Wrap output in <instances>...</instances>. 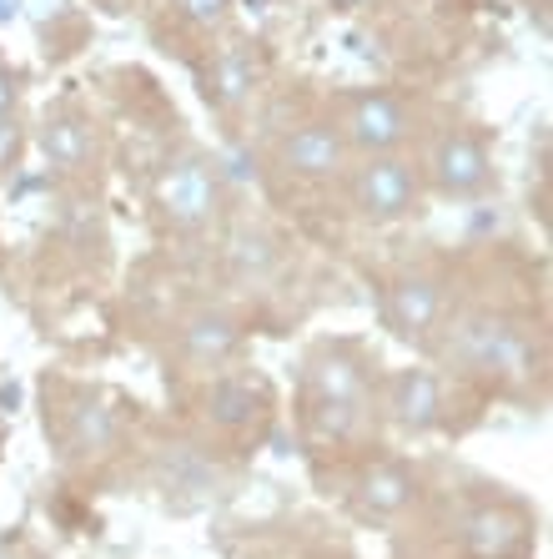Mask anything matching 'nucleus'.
Here are the masks:
<instances>
[{
    "instance_id": "ddd939ff",
    "label": "nucleus",
    "mask_w": 553,
    "mask_h": 559,
    "mask_svg": "<svg viewBox=\"0 0 553 559\" xmlns=\"http://www.w3.org/2000/svg\"><path fill=\"white\" fill-rule=\"evenodd\" d=\"M202 414L212 429L247 433L267 414V393H262V383H252V378H217V383L202 393Z\"/></svg>"
},
{
    "instance_id": "412c9836",
    "label": "nucleus",
    "mask_w": 553,
    "mask_h": 559,
    "mask_svg": "<svg viewBox=\"0 0 553 559\" xmlns=\"http://www.w3.org/2000/svg\"><path fill=\"white\" fill-rule=\"evenodd\" d=\"M15 146H21V131H15L11 117H5L0 121V167H11L15 162Z\"/></svg>"
},
{
    "instance_id": "423d86ee",
    "label": "nucleus",
    "mask_w": 553,
    "mask_h": 559,
    "mask_svg": "<svg viewBox=\"0 0 553 559\" xmlns=\"http://www.w3.org/2000/svg\"><path fill=\"white\" fill-rule=\"evenodd\" d=\"M277 167L292 177V182H337L342 171L352 167V152L342 142L337 121H302L277 142Z\"/></svg>"
},
{
    "instance_id": "2eb2a0df",
    "label": "nucleus",
    "mask_w": 553,
    "mask_h": 559,
    "mask_svg": "<svg viewBox=\"0 0 553 559\" xmlns=\"http://www.w3.org/2000/svg\"><path fill=\"white\" fill-rule=\"evenodd\" d=\"M121 439V424H117V408H106L101 399H91V393H81L76 404L65 408V429H61V443L65 454H106L111 443Z\"/></svg>"
},
{
    "instance_id": "f03ea898",
    "label": "nucleus",
    "mask_w": 553,
    "mask_h": 559,
    "mask_svg": "<svg viewBox=\"0 0 553 559\" xmlns=\"http://www.w3.org/2000/svg\"><path fill=\"white\" fill-rule=\"evenodd\" d=\"M342 177H348V202L362 222H402L418 212V197H423V171L402 152L358 156V167H348Z\"/></svg>"
},
{
    "instance_id": "f3484780",
    "label": "nucleus",
    "mask_w": 553,
    "mask_h": 559,
    "mask_svg": "<svg viewBox=\"0 0 553 559\" xmlns=\"http://www.w3.org/2000/svg\"><path fill=\"white\" fill-rule=\"evenodd\" d=\"M227 258H232V273L242 277V283H262V277L277 267V248H272V237L262 233H242L227 248Z\"/></svg>"
},
{
    "instance_id": "9b49d317",
    "label": "nucleus",
    "mask_w": 553,
    "mask_h": 559,
    "mask_svg": "<svg viewBox=\"0 0 553 559\" xmlns=\"http://www.w3.org/2000/svg\"><path fill=\"white\" fill-rule=\"evenodd\" d=\"M387 414L402 433L423 439V433L443 429L448 418V393H443V378L428 373V368H402V373L387 378Z\"/></svg>"
},
{
    "instance_id": "6ab92c4d",
    "label": "nucleus",
    "mask_w": 553,
    "mask_h": 559,
    "mask_svg": "<svg viewBox=\"0 0 553 559\" xmlns=\"http://www.w3.org/2000/svg\"><path fill=\"white\" fill-rule=\"evenodd\" d=\"M15 102H21V71L0 66V121L15 117Z\"/></svg>"
},
{
    "instance_id": "a211bd4d",
    "label": "nucleus",
    "mask_w": 553,
    "mask_h": 559,
    "mask_svg": "<svg viewBox=\"0 0 553 559\" xmlns=\"http://www.w3.org/2000/svg\"><path fill=\"white\" fill-rule=\"evenodd\" d=\"M232 11H237V0H171V15H177L192 36H221L227 21H232Z\"/></svg>"
},
{
    "instance_id": "6e6552de",
    "label": "nucleus",
    "mask_w": 553,
    "mask_h": 559,
    "mask_svg": "<svg viewBox=\"0 0 553 559\" xmlns=\"http://www.w3.org/2000/svg\"><path fill=\"white\" fill-rule=\"evenodd\" d=\"M443 302H448L443 277L412 267V273L393 277V287H387V298H383V318L402 343L423 348V343H433L437 328H443Z\"/></svg>"
},
{
    "instance_id": "aec40b11",
    "label": "nucleus",
    "mask_w": 553,
    "mask_h": 559,
    "mask_svg": "<svg viewBox=\"0 0 553 559\" xmlns=\"http://www.w3.org/2000/svg\"><path fill=\"white\" fill-rule=\"evenodd\" d=\"M21 5H26V15L36 21V26H46V21L65 15V5H71V0H21Z\"/></svg>"
},
{
    "instance_id": "0eeeda50",
    "label": "nucleus",
    "mask_w": 553,
    "mask_h": 559,
    "mask_svg": "<svg viewBox=\"0 0 553 559\" xmlns=\"http://www.w3.org/2000/svg\"><path fill=\"white\" fill-rule=\"evenodd\" d=\"M373 393V358L358 343H317L308 353V399L312 404H362Z\"/></svg>"
},
{
    "instance_id": "39448f33",
    "label": "nucleus",
    "mask_w": 553,
    "mask_h": 559,
    "mask_svg": "<svg viewBox=\"0 0 553 559\" xmlns=\"http://www.w3.org/2000/svg\"><path fill=\"white\" fill-rule=\"evenodd\" d=\"M423 177H428V187H433V192L468 202V197L489 192L493 156H489V146H483V136H473L468 127H448L433 146H428Z\"/></svg>"
},
{
    "instance_id": "f257e3e1",
    "label": "nucleus",
    "mask_w": 553,
    "mask_h": 559,
    "mask_svg": "<svg viewBox=\"0 0 553 559\" xmlns=\"http://www.w3.org/2000/svg\"><path fill=\"white\" fill-rule=\"evenodd\" d=\"M448 358L464 373L493 378V383H518L533 373V338L524 333V323L503 318V312H464L448 328Z\"/></svg>"
},
{
    "instance_id": "1a4fd4ad",
    "label": "nucleus",
    "mask_w": 553,
    "mask_h": 559,
    "mask_svg": "<svg viewBox=\"0 0 553 559\" xmlns=\"http://www.w3.org/2000/svg\"><path fill=\"white\" fill-rule=\"evenodd\" d=\"M242 318L227 308H196L177 323V358L192 368H227L242 353Z\"/></svg>"
},
{
    "instance_id": "20e7f679",
    "label": "nucleus",
    "mask_w": 553,
    "mask_h": 559,
    "mask_svg": "<svg viewBox=\"0 0 553 559\" xmlns=\"http://www.w3.org/2000/svg\"><path fill=\"white\" fill-rule=\"evenodd\" d=\"M156 207L177 233H196L217 217L221 207V177L202 156H177L161 177H156Z\"/></svg>"
},
{
    "instance_id": "f8f14e48",
    "label": "nucleus",
    "mask_w": 553,
    "mask_h": 559,
    "mask_svg": "<svg viewBox=\"0 0 553 559\" xmlns=\"http://www.w3.org/2000/svg\"><path fill=\"white\" fill-rule=\"evenodd\" d=\"M533 539V520L514 504H483L468 514V549L478 559H514Z\"/></svg>"
},
{
    "instance_id": "dca6fc26",
    "label": "nucleus",
    "mask_w": 553,
    "mask_h": 559,
    "mask_svg": "<svg viewBox=\"0 0 553 559\" xmlns=\"http://www.w3.org/2000/svg\"><path fill=\"white\" fill-rule=\"evenodd\" d=\"M412 499H418V479H412V468L398 464V459H383V464H373L358 479V504L373 520H393Z\"/></svg>"
},
{
    "instance_id": "7ed1b4c3",
    "label": "nucleus",
    "mask_w": 553,
    "mask_h": 559,
    "mask_svg": "<svg viewBox=\"0 0 553 559\" xmlns=\"http://www.w3.org/2000/svg\"><path fill=\"white\" fill-rule=\"evenodd\" d=\"M337 131H342V142H348L352 156H387V152H402V146H408L412 111H408V102L393 92H358L342 106Z\"/></svg>"
},
{
    "instance_id": "4468645a",
    "label": "nucleus",
    "mask_w": 553,
    "mask_h": 559,
    "mask_svg": "<svg viewBox=\"0 0 553 559\" xmlns=\"http://www.w3.org/2000/svg\"><path fill=\"white\" fill-rule=\"evenodd\" d=\"M36 146L56 171H86L91 162H96V131H91V121L76 117V111H61V117L40 121Z\"/></svg>"
},
{
    "instance_id": "9d476101",
    "label": "nucleus",
    "mask_w": 553,
    "mask_h": 559,
    "mask_svg": "<svg viewBox=\"0 0 553 559\" xmlns=\"http://www.w3.org/2000/svg\"><path fill=\"white\" fill-rule=\"evenodd\" d=\"M257 86H262L257 46H247V40L217 46V56H212V66H206V76H202L206 106L221 111V117H237V111H247V102L257 96Z\"/></svg>"
}]
</instances>
